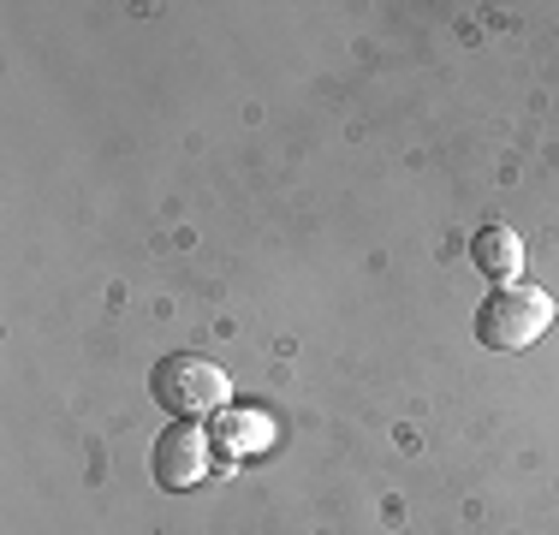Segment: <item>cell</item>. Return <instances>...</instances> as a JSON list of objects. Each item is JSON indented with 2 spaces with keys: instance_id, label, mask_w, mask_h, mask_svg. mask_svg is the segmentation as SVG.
Here are the masks:
<instances>
[{
  "instance_id": "cell-1",
  "label": "cell",
  "mask_w": 559,
  "mask_h": 535,
  "mask_svg": "<svg viewBox=\"0 0 559 535\" xmlns=\"http://www.w3.org/2000/svg\"><path fill=\"white\" fill-rule=\"evenodd\" d=\"M548 328H554V298L542 286H524V280L488 292L483 310H476V345H488V352H524Z\"/></svg>"
},
{
  "instance_id": "cell-2",
  "label": "cell",
  "mask_w": 559,
  "mask_h": 535,
  "mask_svg": "<svg viewBox=\"0 0 559 535\" xmlns=\"http://www.w3.org/2000/svg\"><path fill=\"white\" fill-rule=\"evenodd\" d=\"M150 393H155V405L162 411H173V417H203V411H215V405H226V369L221 364H209V357H197V352H173V357H162L155 364V374H150Z\"/></svg>"
},
{
  "instance_id": "cell-3",
  "label": "cell",
  "mask_w": 559,
  "mask_h": 535,
  "mask_svg": "<svg viewBox=\"0 0 559 535\" xmlns=\"http://www.w3.org/2000/svg\"><path fill=\"white\" fill-rule=\"evenodd\" d=\"M215 440H209V428H197V423H173L162 440H155V452H150V471L155 482H162L167 494H179V488H197L209 471H215Z\"/></svg>"
},
{
  "instance_id": "cell-4",
  "label": "cell",
  "mask_w": 559,
  "mask_h": 535,
  "mask_svg": "<svg viewBox=\"0 0 559 535\" xmlns=\"http://www.w3.org/2000/svg\"><path fill=\"white\" fill-rule=\"evenodd\" d=\"M209 440L221 447V459H226V464L257 459V452H269V447H274V417H269V411L226 405L221 417H215V428H209Z\"/></svg>"
},
{
  "instance_id": "cell-5",
  "label": "cell",
  "mask_w": 559,
  "mask_h": 535,
  "mask_svg": "<svg viewBox=\"0 0 559 535\" xmlns=\"http://www.w3.org/2000/svg\"><path fill=\"white\" fill-rule=\"evenodd\" d=\"M471 262L512 286V274L524 268V245H518V233H506V226H483V233L471 238Z\"/></svg>"
}]
</instances>
